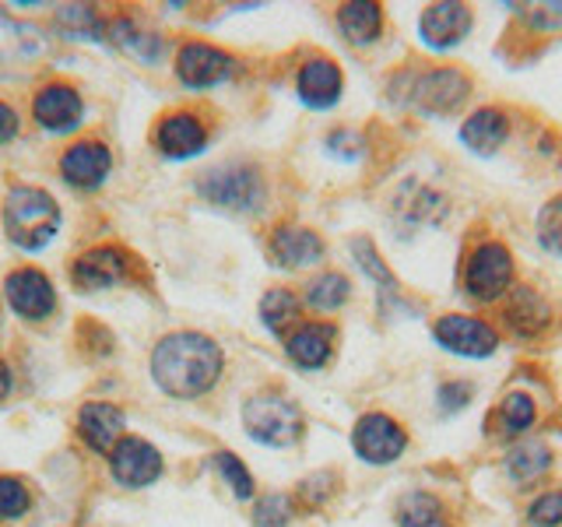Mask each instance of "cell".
<instances>
[{
  "label": "cell",
  "instance_id": "obj_1",
  "mask_svg": "<svg viewBox=\"0 0 562 527\" xmlns=\"http://www.w3.org/2000/svg\"><path fill=\"white\" fill-rule=\"evenodd\" d=\"M222 348L198 330L169 334L151 351V377L169 397H201L222 377Z\"/></svg>",
  "mask_w": 562,
  "mask_h": 527
},
{
  "label": "cell",
  "instance_id": "obj_2",
  "mask_svg": "<svg viewBox=\"0 0 562 527\" xmlns=\"http://www.w3.org/2000/svg\"><path fill=\"white\" fill-rule=\"evenodd\" d=\"M4 233L25 254H40L60 233V204L40 187H11L4 198Z\"/></svg>",
  "mask_w": 562,
  "mask_h": 527
},
{
  "label": "cell",
  "instance_id": "obj_3",
  "mask_svg": "<svg viewBox=\"0 0 562 527\" xmlns=\"http://www.w3.org/2000/svg\"><path fill=\"white\" fill-rule=\"evenodd\" d=\"M243 426L263 447H292L303 433V415L281 394H254L243 404Z\"/></svg>",
  "mask_w": 562,
  "mask_h": 527
},
{
  "label": "cell",
  "instance_id": "obj_4",
  "mask_svg": "<svg viewBox=\"0 0 562 527\" xmlns=\"http://www.w3.org/2000/svg\"><path fill=\"white\" fill-rule=\"evenodd\" d=\"M198 193L207 204L246 215V211H257L263 204V180L254 166H218L201 176Z\"/></svg>",
  "mask_w": 562,
  "mask_h": 527
},
{
  "label": "cell",
  "instance_id": "obj_5",
  "mask_svg": "<svg viewBox=\"0 0 562 527\" xmlns=\"http://www.w3.org/2000/svg\"><path fill=\"white\" fill-rule=\"evenodd\" d=\"M509 281H514V257L503 243H482L474 246V254L464 268V289L468 295H474L479 303H492L499 299Z\"/></svg>",
  "mask_w": 562,
  "mask_h": 527
},
{
  "label": "cell",
  "instance_id": "obj_6",
  "mask_svg": "<svg viewBox=\"0 0 562 527\" xmlns=\"http://www.w3.org/2000/svg\"><path fill=\"white\" fill-rule=\"evenodd\" d=\"M351 447H356V453L366 464H394L404 453V447H408V436H404V429L391 415L369 412L356 422Z\"/></svg>",
  "mask_w": 562,
  "mask_h": 527
},
{
  "label": "cell",
  "instance_id": "obj_7",
  "mask_svg": "<svg viewBox=\"0 0 562 527\" xmlns=\"http://www.w3.org/2000/svg\"><path fill=\"white\" fill-rule=\"evenodd\" d=\"M432 334L447 351H453V356H464V359H488L492 351L499 348L496 330H492L485 321H474V316H464V313L439 316Z\"/></svg>",
  "mask_w": 562,
  "mask_h": 527
},
{
  "label": "cell",
  "instance_id": "obj_8",
  "mask_svg": "<svg viewBox=\"0 0 562 527\" xmlns=\"http://www.w3.org/2000/svg\"><path fill=\"white\" fill-rule=\"evenodd\" d=\"M471 92V81L453 67H439L422 75L415 81V92H412V105L422 116H447L453 110H461V102Z\"/></svg>",
  "mask_w": 562,
  "mask_h": 527
},
{
  "label": "cell",
  "instance_id": "obj_9",
  "mask_svg": "<svg viewBox=\"0 0 562 527\" xmlns=\"http://www.w3.org/2000/svg\"><path fill=\"white\" fill-rule=\"evenodd\" d=\"M110 471L123 489H145L155 485L158 474H162V453L148 439L123 436L110 453Z\"/></svg>",
  "mask_w": 562,
  "mask_h": 527
},
{
  "label": "cell",
  "instance_id": "obj_10",
  "mask_svg": "<svg viewBox=\"0 0 562 527\" xmlns=\"http://www.w3.org/2000/svg\"><path fill=\"white\" fill-rule=\"evenodd\" d=\"M46 53V35L18 18L0 14V75H22L40 64Z\"/></svg>",
  "mask_w": 562,
  "mask_h": 527
},
{
  "label": "cell",
  "instance_id": "obj_11",
  "mask_svg": "<svg viewBox=\"0 0 562 527\" xmlns=\"http://www.w3.org/2000/svg\"><path fill=\"white\" fill-rule=\"evenodd\" d=\"M4 295L11 310L22 316V321H46L57 306V292H53L49 278L35 268H18L4 281Z\"/></svg>",
  "mask_w": 562,
  "mask_h": 527
},
{
  "label": "cell",
  "instance_id": "obj_12",
  "mask_svg": "<svg viewBox=\"0 0 562 527\" xmlns=\"http://www.w3.org/2000/svg\"><path fill=\"white\" fill-rule=\"evenodd\" d=\"M233 75V57L211 43H187L176 57V78L187 88H211Z\"/></svg>",
  "mask_w": 562,
  "mask_h": 527
},
{
  "label": "cell",
  "instance_id": "obj_13",
  "mask_svg": "<svg viewBox=\"0 0 562 527\" xmlns=\"http://www.w3.org/2000/svg\"><path fill=\"white\" fill-rule=\"evenodd\" d=\"M468 32H471V11L464 4H457V0H450V4H432L418 18V40L436 53L453 49Z\"/></svg>",
  "mask_w": 562,
  "mask_h": 527
},
{
  "label": "cell",
  "instance_id": "obj_14",
  "mask_svg": "<svg viewBox=\"0 0 562 527\" xmlns=\"http://www.w3.org/2000/svg\"><path fill=\"white\" fill-rule=\"evenodd\" d=\"M32 113L40 127L49 134H70L85 120V102L70 85H46L32 102Z\"/></svg>",
  "mask_w": 562,
  "mask_h": 527
},
{
  "label": "cell",
  "instance_id": "obj_15",
  "mask_svg": "<svg viewBox=\"0 0 562 527\" xmlns=\"http://www.w3.org/2000/svg\"><path fill=\"white\" fill-rule=\"evenodd\" d=\"M113 169V155L102 141H78L75 148H67L60 158V172L70 187L78 190H95Z\"/></svg>",
  "mask_w": 562,
  "mask_h": 527
},
{
  "label": "cell",
  "instance_id": "obj_16",
  "mask_svg": "<svg viewBox=\"0 0 562 527\" xmlns=\"http://www.w3.org/2000/svg\"><path fill=\"white\" fill-rule=\"evenodd\" d=\"M155 145L166 158H176V162H183V158H193L207 148V131L201 127L198 116L190 113H172L158 123L155 131Z\"/></svg>",
  "mask_w": 562,
  "mask_h": 527
},
{
  "label": "cell",
  "instance_id": "obj_17",
  "mask_svg": "<svg viewBox=\"0 0 562 527\" xmlns=\"http://www.w3.org/2000/svg\"><path fill=\"white\" fill-rule=\"evenodd\" d=\"M324 257V239L313 233V228H303V225H281L274 228L271 236V260L278 268H310Z\"/></svg>",
  "mask_w": 562,
  "mask_h": 527
},
{
  "label": "cell",
  "instance_id": "obj_18",
  "mask_svg": "<svg viewBox=\"0 0 562 527\" xmlns=\"http://www.w3.org/2000/svg\"><path fill=\"white\" fill-rule=\"evenodd\" d=\"M341 85L345 81H341L338 64L316 57V60H306L303 70H299L295 92L310 105V110H330V105L341 99Z\"/></svg>",
  "mask_w": 562,
  "mask_h": 527
},
{
  "label": "cell",
  "instance_id": "obj_19",
  "mask_svg": "<svg viewBox=\"0 0 562 527\" xmlns=\"http://www.w3.org/2000/svg\"><path fill=\"white\" fill-rule=\"evenodd\" d=\"M75 285L85 292H99V289H113L120 285V278L127 274V257L113 246H99V250H88L85 257L75 260Z\"/></svg>",
  "mask_w": 562,
  "mask_h": 527
},
{
  "label": "cell",
  "instance_id": "obj_20",
  "mask_svg": "<svg viewBox=\"0 0 562 527\" xmlns=\"http://www.w3.org/2000/svg\"><path fill=\"white\" fill-rule=\"evenodd\" d=\"M78 429L81 439L95 453H113V447L120 444V433H123V412L116 404H105V401H92L85 404L81 415H78Z\"/></svg>",
  "mask_w": 562,
  "mask_h": 527
},
{
  "label": "cell",
  "instance_id": "obj_21",
  "mask_svg": "<svg viewBox=\"0 0 562 527\" xmlns=\"http://www.w3.org/2000/svg\"><path fill=\"white\" fill-rule=\"evenodd\" d=\"M334 338H338V330L330 324H303L285 338V351L299 369H321L330 359Z\"/></svg>",
  "mask_w": 562,
  "mask_h": 527
},
{
  "label": "cell",
  "instance_id": "obj_22",
  "mask_svg": "<svg viewBox=\"0 0 562 527\" xmlns=\"http://www.w3.org/2000/svg\"><path fill=\"white\" fill-rule=\"evenodd\" d=\"M509 137V120L499 110H479L464 120L461 141L474 155H496Z\"/></svg>",
  "mask_w": 562,
  "mask_h": 527
},
{
  "label": "cell",
  "instance_id": "obj_23",
  "mask_svg": "<svg viewBox=\"0 0 562 527\" xmlns=\"http://www.w3.org/2000/svg\"><path fill=\"white\" fill-rule=\"evenodd\" d=\"M549 321H552V310L538 292L531 289L514 292V299H509V306H506V324L514 327L520 338H538V334L549 327Z\"/></svg>",
  "mask_w": 562,
  "mask_h": 527
},
{
  "label": "cell",
  "instance_id": "obj_24",
  "mask_svg": "<svg viewBox=\"0 0 562 527\" xmlns=\"http://www.w3.org/2000/svg\"><path fill=\"white\" fill-rule=\"evenodd\" d=\"M338 25L345 32V40L359 43V46L373 43L383 25V11H380V4H369V0H356V4H345L338 11Z\"/></svg>",
  "mask_w": 562,
  "mask_h": 527
},
{
  "label": "cell",
  "instance_id": "obj_25",
  "mask_svg": "<svg viewBox=\"0 0 562 527\" xmlns=\"http://www.w3.org/2000/svg\"><path fill=\"white\" fill-rule=\"evenodd\" d=\"M105 35H110L116 49L131 53V57L140 60V64H155V60H158V53H162V43H158V35H151V32H145V29H137V25L131 22V18H120V22H113Z\"/></svg>",
  "mask_w": 562,
  "mask_h": 527
},
{
  "label": "cell",
  "instance_id": "obj_26",
  "mask_svg": "<svg viewBox=\"0 0 562 527\" xmlns=\"http://www.w3.org/2000/svg\"><path fill=\"white\" fill-rule=\"evenodd\" d=\"M549 468H552V453H549V447H544V444H520V447L509 450V457H506L509 479L524 482V485L541 479V474L549 471Z\"/></svg>",
  "mask_w": 562,
  "mask_h": 527
},
{
  "label": "cell",
  "instance_id": "obj_27",
  "mask_svg": "<svg viewBox=\"0 0 562 527\" xmlns=\"http://www.w3.org/2000/svg\"><path fill=\"white\" fill-rule=\"evenodd\" d=\"M397 524L401 527H447V517L439 500L429 496V492H408V496L401 500Z\"/></svg>",
  "mask_w": 562,
  "mask_h": 527
},
{
  "label": "cell",
  "instance_id": "obj_28",
  "mask_svg": "<svg viewBox=\"0 0 562 527\" xmlns=\"http://www.w3.org/2000/svg\"><path fill=\"white\" fill-rule=\"evenodd\" d=\"M295 316H299V299L289 289H271L260 299V321L271 334H278V338H285V330L289 324H295Z\"/></svg>",
  "mask_w": 562,
  "mask_h": 527
},
{
  "label": "cell",
  "instance_id": "obj_29",
  "mask_svg": "<svg viewBox=\"0 0 562 527\" xmlns=\"http://www.w3.org/2000/svg\"><path fill=\"white\" fill-rule=\"evenodd\" d=\"M348 295H351V285H348V278L345 274H321L316 281H310V289H306V303L313 310H321V313H330V310H338L348 303Z\"/></svg>",
  "mask_w": 562,
  "mask_h": 527
},
{
  "label": "cell",
  "instance_id": "obj_30",
  "mask_svg": "<svg viewBox=\"0 0 562 527\" xmlns=\"http://www.w3.org/2000/svg\"><path fill=\"white\" fill-rule=\"evenodd\" d=\"M57 25L64 29V35L70 40H102L105 35V25L102 18L88 8V4H70L57 14Z\"/></svg>",
  "mask_w": 562,
  "mask_h": 527
},
{
  "label": "cell",
  "instance_id": "obj_31",
  "mask_svg": "<svg viewBox=\"0 0 562 527\" xmlns=\"http://www.w3.org/2000/svg\"><path fill=\"white\" fill-rule=\"evenodd\" d=\"M499 426L506 436H524L535 426V401L527 394H506L499 404Z\"/></svg>",
  "mask_w": 562,
  "mask_h": 527
},
{
  "label": "cell",
  "instance_id": "obj_32",
  "mask_svg": "<svg viewBox=\"0 0 562 527\" xmlns=\"http://www.w3.org/2000/svg\"><path fill=\"white\" fill-rule=\"evenodd\" d=\"M215 468L222 474V482L233 489V496L236 500H250L254 496V479H250V471L243 468L239 457H233L228 450H218L215 453Z\"/></svg>",
  "mask_w": 562,
  "mask_h": 527
},
{
  "label": "cell",
  "instance_id": "obj_33",
  "mask_svg": "<svg viewBox=\"0 0 562 527\" xmlns=\"http://www.w3.org/2000/svg\"><path fill=\"white\" fill-rule=\"evenodd\" d=\"M32 506V496L22 479H0V520H18L25 517Z\"/></svg>",
  "mask_w": 562,
  "mask_h": 527
},
{
  "label": "cell",
  "instance_id": "obj_34",
  "mask_svg": "<svg viewBox=\"0 0 562 527\" xmlns=\"http://www.w3.org/2000/svg\"><path fill=\"white\" fill-rule=\"evenodd\" d=\"M538 239L549 254L562 257V198L549 201L538 215Z\"/></svg>",
  "mask_w": 562,
  "mask_h": 527
},
{
  "label": "cell",
  "instance_id": "obj_35",
  "mask_svg": "<svg viewBox=\"0 0 562 527\" xmlns=\"http://www.w3.org/2000/svg\"><path fill=\"white\" fill-rule=\"evenodd\" d=\"M289 520H292L289 496H268V500H260V506L254 509L257 527H289Z\"/></svg>",
  "mask_w": 562,
  "mask_h": 527
},
{
  "label": "cell",
  "instance_id": "obj_36",
  "mask_svg": "<svg viewBox=\"0 0 562 527\" xmlns=\"http://www.w3.org/2000/svg\"><path fill=\"white\" fill-rule=\"evenodd\" d=\"M527 520L535 527H559L562 524V492H544L527 509Z\"/></svg>",
  "mask_w": 562,
  "mask_h": 527
},
{
  "label": "cell",
  "instance_id": "obj_37",
  "mask_svg": "<svg viewBox=\"0 0 562 527\" xmlns=\"http://www.w3.org/2000/svg\"><path fill=\"white\" fill-rule=\"evenodd\" d=\"M520 18L538 32H555L562 29V4H535V8H517Z\"/></svg>",
  "mask_w": 562,
  "mask_h": 527
},
{
  "label": "cell",
  "instance_id": "obj_38",
  "mask_svg": "<svg viewBox=\"0 0 562 527\" xmlns=\"http://www.w3.org/2000/svg\"><path fill=\"white\" fill-rule=\"evenodd\" d=\"M327 152L334 158H341V162H356V158L362 155V137L356 131H338L327 137Z\"/></svg>",
  "mask_w": 562,
  "mask_h": 527
},
{
  "label": "cell",
  "instance_id": "obj_39",
  "mask_svg": "<svg viewBox=\"0 0 562 527\" xmlns=\"http://www.w3.org/2000/svg\"><path fill=\"white\" fill-rule=\"evenodd\" d=\"M468 401H471V386L468 383H447V386H439V412H443V415L461 412Z\"/></svg>",
  "mask_w": 562,
  "mask_h": 527
},
{
  "label": "cell",
  "instance_id": "obj_40",
  "mask_svg": "<svg viewBox=\"0 0 562 527\" xmlns=\"http://www.w3.org/2000/svg\"><path fill=\"white\" fill-rule=\"evenodd\" d=\"M14 134H18V113L8 102H0V145H8Z\"/></svg>",
  "mask_w": 562,
  "mask_h": 527
},
{
  "label": "cell",
  "instance_id": "obj_41",
  "mask_svg": "<svg viewBox=\"0 0 562 527\" xmlns=\"http://www.w3.org/2000/svg\"><path fill=\"white\" fill-rule=\"evenodd\" d=\"M11 394V369L0 362V401H4Z\"/></svg>",
  "mask_w": 562,
  "mask_h": 527
}]
</instances>
